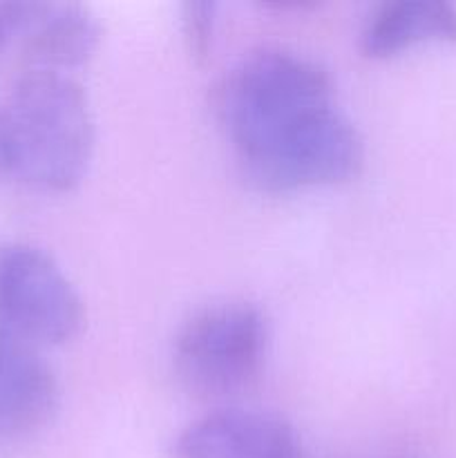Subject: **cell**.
Segmentation results:
<instances>
[{
    "mask_svg": "<svg viewBox=\"0 0 456 458\" xmlns=\"http://www.w3.org/2000/svg\"><path fill=\"white\" fill-rule=\"evenodd\" d=\"M0 325L30 344H65L85 327V304L52 255L0 246Z\"/></svg>",
    "mask_w": 456,
    "mask_h": 458,
    "instance_id": "4",
    "label": "cell"
},
{
    "mask_svg": "<svg viewBox=\"0 0 456 458\" xmlns=\"http://www.w3.org/2000/svg\"><path fill=\"white\" fill-rule=\"evenodd\" d=\"M266 318L255 304L222 302L197 311L174 338V369L204 396L241 392L266 358Z\"/></svg>",
    "mask_w": 456,
    "mask_h": 458,
    "instance_id": "3",
    "label": "cell"
},
{
    "mask_svg": "<svg viewBox=\"0 0 456 458\" xmlns=\"http://www.w3.org/2000/svg\"><path fill=\"white\" fill-rule=\"evenodd\" d=\"M215 106L259 191L344 183L365 164L362 134L334 106L329 72L302 54L282 47L246 54L222 79Z\"/></svg>",
    "mask_w": 456,
    "mask_h": 458,
    "instance_id": "1",
    "label": "cell"
},
{
    "mask_svg": "<svg viewBox=\"0 0 456 458\" xmlns=\"http://www.w3.org/2000/svg\"><path fill=\"white\" fill-rule=\"evenodd\" d=\"M58 380L34 344L0 329V437L45 428L58 410Z\"/></svg>",
    "mask_w": 456,
    "mask_h": 458,
    "instance_id": "6",
    "label": "cell"
},
{
    "mask_svg": "<svg viewBox=\"0 0 456 458\" xmlns=\"http://www.w3.org/2000/svg\"><path fill=\"white\" fill-rule=\"evenodd\" d=\"M183 38L190 56L197 63L210 56L217 25V4L215 3H186L182 7Z\"/></svg>",
    "mask_w": 456,
    "mask_h": 458,
    "instance_id": "9",
    "label": "cell"
},
{
    "mask_svg": "<svg viewBox=\"0 0 456 458\" xmlns=\"http://www.w3.org/2000/svg\"><path fill=\"white\" fill-rule=\"evenodd\" d=\"M293 425L273 411L224 407L192 420L174 441V458H298Z\"/></svg>",
    "mask_w": 456,
    "mask_h": 458,
    "instance_id": "5",
    "label": "cell"
},
{
    "mask_svg": "<svg viewBox=\"0 0 456 458\" xmlns=\"http://www.w3.org/2000/svg\"><path fill=\"white\" fill-rule=\"evenodd\" d=\"M101 45V22L83 4H45L30 27L25 56L31 70L65 72L80 67Z\"/></svg>",
    "mask_w": 456,
    "mask_h": 458,
    "instance_id": "8",
    "label": "cell"
},
{
    "mask_svg": "<svg viewBox=\"0 0 456 458\" xmlns=\"http://www.w3.org/2000/svg\"><path fill=\"white\" fill-rule=\"evenodd\" d=\"M441 40H456V9L443 0H387L369 13L360 31V49L369 58Z\"/></svg>",
    "mask_w": 456,
    "mask_h": 458,
    "instance_id": "7",
    "label": "cell"
},
{
    "mask_svg": "<svg viewBox=\"0 0 456 458\" xmlns=\"http://www.w3.org/2000/svg\"><path fill=\"white\" fill-rule=\"evenodd\" d=\"M94 116L83 85L65 72L27 70L0 110V170L45 192L88 174Z\"/></svg>",
    "mask_w": 456,
    "mask_h": 458,
    "instance_id": "2",
    "label": "cell"
}]
</instances>
